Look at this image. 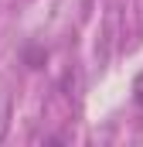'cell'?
I'll use <instances>...</instances> for the list:
<instances>
[{"label": "cell", "mask_w": 143, "mask_h": 147, "mask_svg": "<svg viewBox=\"0 0 143 147\" xmlns=\"http://www.w3.org/2000/svg\"><path fill=\"white\" fill-rule=\"evenodd\" d=\"M133 99H136V106H143V72L133 79Z\"/></svg>", "instance_id": "obj_1"}]
</instances>
